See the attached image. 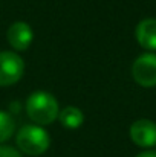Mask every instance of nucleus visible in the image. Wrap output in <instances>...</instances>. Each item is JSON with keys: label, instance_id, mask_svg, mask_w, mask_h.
Wrapping results in <instances>:
<instances>
[{"label": "nucleus", "instance_id": "nucleus-2", "mask_svg": "<svg viewBox=\"0 0 156 157\" xmlns=\"http://www.w3.org/2000/svg\"><path fill=\"white\" fill-rule=\"evenodd\" d=\"M17 147L28 156H40L43 154L49 145L51 137L45 128L40 125H25L18 130L15 137Z\"/></svg>", "mask_w": 156, "mask_h": 157}, {"label": "nucleus", "instance_id": "nucleus-10", "mask_svg": "<svg viewBox=\"0 0 156 157\" xmlns=\"http://www.w3.org/2000/svg\"><path fill=\"white\" fill-rule=\"evenodd\" d=\"M0 157H22V154L12 147H0Z\"/></svg>", "mask_w": 156, "mask_h": 157}, {"label": "nucleus", "instance_id": "nucleus-8", "mask_svg": "<svg viewBox=\"0 0 156 157\" xmlns=\"http://www.w3.org/2000/svg\"><path fill=\"white\" fill-rule=\"evenodd\" d=\"M58 119H60V122H61L63 127L70 128V130H75V128H78V127L83 125L84 114H83V111L78 107L69 105V107H64L58 113Z\"/></svg>", "mask_w": 156, "mask_h": 157}, {"label": "nucleus", "instance_id": "nucleus-6", "mask_svg": "<svg viewBox=\"0 0 156 157\" xmlns=\"http://www.w3.org/2000/svg\"><path fill=\"white\" fill-rule=\"evenodd\" d=\"M8 43L12 46V49L15 51H26L34 38V32L31 29V26L25 21H15L9 26L8 29Z\"/></svg>", "mask_w": 156, "mask_h": 157}, {"label": "nucleus", "instance_id": "nucleus-5", "mask_svg": "<svg viewBox=\"0 0 156 157\" xmlns=\"http://www.w3.org/2000/svg\"><path fill=\"white\" fill-rule=\"evenodd\" d=\"M130 139L141 148H152L156 145V124L149 119L135 121L130 127Z\"/></svg>", "mask_w": 156, "mask_h": 157}, {"label": "nucleus", "instance_id": "nucleus-11", "mask_svg": "<svg viewBox=\"0 0 156 157\" xmlns=\"http://www.w3.org/2000/svg\"><path fill=\"white\" fill-rule=\"evenodd\" d=\"M136 157H156V153L155 151H144V153L138 154Z\"/></svg>", "mask_w": 156, "mask_h": 157}, {"label": "nucleus", "instance_id": "nucleus-3", "mask_svg": "<svg viewBox=\"0 0 156 157\" xmlns=\"http://www.w3.org/2000/svg\"><path fill=\"white\" fill-rule=\"evenodd\" d=\"M25 63L22 56L11 51L0 52V87L12 86L23 76Z\"/></svg>", "mask_w": 156, "mask_h": 157}, {"label": "nucleus", "instance_id": "nucleus-9", "mask_svg": "<svg viewBox=\"0 0 156 157\" xmlns=\"http://www.w3.org/2000/svg\"><path fill=\"white\" fill-rule=\"evenodd\" d=\"M14 128H15V122H14L12 116L9 113L0 110V144L6 142L12 136Z\"/></svg>", "mask_w": 156, "mask_h": 157}, {"label": "nucleus", "instance_id": "nucleus-4", "mask_svg": "<svg viewBox=\"0 0 156 157\" xmlns=\"http://www.w3.org/2000/svg\"><path fill=\"white\" fill-rule=\"evenodd\" d=\"M133 79L142 87L156 86V53H144L138 56L132 66Z\"/></svg>", "mask_w": 156, "mask_h": 157}, {"label": "nucleus", "instance_id": "nucleus-7", "mask_svg": "<svg viewBox=\"0 0 156 157\" xmlns=\"http://www.w3.org/2000/svg\"><path fill=\"white\" fill-rule=\"evenodd\" d=\"M136 41L147 51H156V18H146L138 23Z\"/></svg>", "mask_w": 156, "mask_h": 157}, {"label": "nucleus", "instance_id": "nucleus-1", "mask_svg": "<svg viewBox=\"0 0 156 157\" xmlns=\"http://www.w3.org/2000/svg\"><path fill=\"white\" fill-rule=\"evenodd\" d=\"M26 113L35 125H49L60 113L55 96L48 92H34L26 99Z\"/></svg>", "mask_w": 156, "mask_h": 157}]
</instances>
